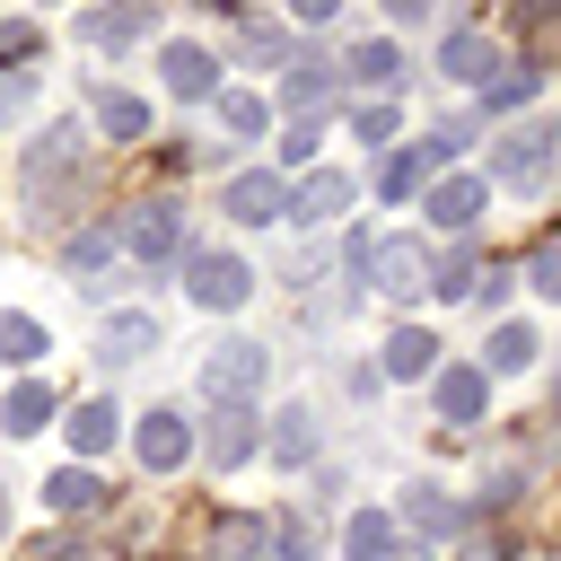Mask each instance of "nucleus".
I'll list each match as a JSON object with an SVG mask.
<instances>
[{
    "label": "nucleus",
    "instance_id": "nucleus-1",
    "mask_svg": "<svg viewBox=\"0 0 561 561\" xmlns=\"http://www.w3.org/2000/svg\"><path fill=\"white\" fill-rule=\"evenodd\" d=\"M491 175L517 184V193H543L552 184V123H526V131L491 140Z\"/></svg>",
    "mask_w": 561,
    "mask_h": 561
},
{
    "label": "nucleus",
    "instance_id": "nucleus-2",
    "mask_svg": "<svg viewBox=\"0 0 561 561\" xmlns=\"http://www.w3.org/2000/svg\"><path fill=\"white\" fill-rule=\"evenodd\" d=\"M368 280H377L386 298H412V289L430 280V245H421V237H377V245H368Z\"/></svg>",
    "mask_w": 561,
    "mask_h": 561
},
{
    "label": "nucleus",
    "instance_id": "nucleus-3",
    "mask_svg": "<svg viewBox=\"0 0 561 561\" xmlns=\"http://www.w3.org/2000/svg\"><path fill=\"white\" fill-rule=\"evenodd\" d=\"M202 386H210V403H245L263 386V342H219L202 359Z\"/></svg>",
    "mask_w": 561,
    "mask_h": 561
},
{
    "label": "nucleus",
    "instance_id": "nucleus-4",
    "mask_svg": "<svg viewBox=\"0 0 561 561\" xmlns=\"http://www.w3.org/2000/svg\"><path fill=\"white\" fill-rule=\"evenodd\" d=\"M114 237H123L140 263H158V254H175V245H184V210H175V202H140Z\"/></svg>",
    "mask_w": 561,
    "mask_h": 561
},
{
    "label": "nucleus",
    "instance_id": "nucleus-5",
    "mask_svg": "<svg viewBox=\"0 0 561 561\" xmlns=\"http://www.w3.org/2000/svg\"><path fill=\"white\" fill-rule=\"evenodd\" d=\"M184 272H193L184 289H193L202 307H245V289H254V272H245L237 254H210V245H202V254H193Z\"/></svg>",
    "mask_w": 561,
    "mask_h": 561
},
{
    "label": "nucleus",
    "instance_id": "nucleus-6",
    "mask_svg": "<svg viewBox=\"0 0 561 561\" xmlns=\"http://www.w3.org/2000/svg\"><path fill=\"white\" fill-rule=\"evenodd\" d=\"M202 447H210V465H245V456H254V412H245V403H210Z\"/></svg>",
    "mask_w": 561,
    "mask_h": 561
},
{
    "label": "nucleus",
    "instance_id": "nucleus-7",
    "mask_svg": "<svg viewBox=\"0 0 561 561\" xmlns=\"http://www.w3.org/2000/svg\"><path fill=\"white\" fill-rule=\"evenodd\" d=\"M219 202H228V219H245V228H263V219H280V210H289L280 175H237V184H228Z\"/></svg>",
    "mask_w": 561,
    "mask_h": 561
},
{
    "label": "nucleus",
    "instance_id": "nucleus-8",
    "mask_svg": "<svg viewBox=\"0 0 561 561\" xmlns=\"http://www.w3.org/2000/svg\"><path fill=\"white\" fill-rule=\"evenodd\" d=\"M140 465H149V473L184 465V412H149V421H140Z\"/></svg>",
    "mask_w": 561,
    "mask_h": 561
},
{
    "label": "nucleus",
    "instance_id": "nucleus-9",
    "mask_svg": "<svg viewBox=\"0 0 561 561\" xmlns=\"http://www.w3.org/2000/svg\"><path fill=\"white\" fill-rule=\"evenodd\" d=\"M403 526H421V535H456V526H465V508H456V500H438V482H412V491H403Z\"/></svg>",
    "mask_w": 561,
    "mask_h": 561
},
{
    "label": "nucleus",
    "instance_id": "nucleus-10",
    "mask_svg": "<svg viewBox=\"0 0 561 561\" xmlns=\"http://www.w3.org/2000/svg\"><path fill=\"white\" fill-rule=\"evenodd\" d=\"M342 202H351V175H307V184L289 193V219H307V228H316V219H333Z\"/></svg>",
    "mask_w": 561,
    "mask_h": 561
},
{
    "label": "nucleus",
    "instance_id": "nucleus-11",
    "mask_svg": "<svg viewBox=\"0 0 561 561\" xmlns=\"http://www.w3.org/2000/svg\"><path fill=\"white\" fill-rule=\"evenodd\" d=\"M149 351H158V324H149V316H114L96 359H105V368H123V359H149Z\"/></svg>",
    "mask_w": 561,
    "mask_h": 561
},
{
    "label": "nucleus",
    "instance_id": "nucleus-12",
    "mask_svg": "<svg viewBox=\"0 0 561 561\" xmlns=\"http://www.w3.org/2000/svg\"><path fill=\"white\" fill-rule=\"evenodd\" d=\"M210 79H219V61H210L202 44H175V53H167V88H175V96H210Z\"/></svg>",
    "mask_w": 561,
    "mask_h": 561
},
{
    "label": "nucleus",
    "instance_id": "nucleus-13",
    "mask_svg": "<svg viewBox=\"0 0 561 561\" xmlns=\"http://www.w3.org/2000/svg\"><path fill=\"white\" fill-rule=\"evenodd\" d=\"M96 123H105L114 140H140V131H149V105H140L131 88H96Z\"/></svg>",
    "mask_w": 561,
    "mask_h": 561
},
{
    "label": "nucleus",
    "instance_id": "nucleus-14",
    "mask_svg": "<svg viewBox=\"0 0 561 561\" xmlns=\"http://www.w3.org/2000/svg\"><path fill=\"white\" fill-rule=\"evenodd\" d=\"M44 500H53V508H61V517H88V508H96V500H105V491H96V473H88V465H61V473H53V482H44Z\"/></svg>",
    "mask_w": 561,
    "mask_h": 561
},
{
    "label": "nucleus",
    "instance_id": "nucleus-15",
    "mask_svg": "<svg viewBox=\"0 0 561 561\" xmlns=\"http://www.w3.org/2000/svg\"><path fill=\"white\" fill-rule=\"evenodd\" d=\"M473 210H482V184H473V175H456V184L430 193V219H438V228H473Z\"/></svg>",
    "mask_w": 561,
    "mask_h": 561
},
{
    "label": "nucleus",
    "instance_id": "nucleus-16",
    "mask_svg": "<svg viewBox=\"0 0 561 561\" xmlns=\"http://www.w3.org/2000/svg\"><path fill=\"white\" fill-rule=\"evenodd\" d=\"M123 237H114V219H96V228H79L70 237V272H88V280H105V254H114Z\"/></svg>",
    "mask_w": 561,
    "mask_h": 561
},
{
    "label": "nucleus",
    "instance_id": "nucleus-17",
    "mask_svg": "<svg viewBox=\"0 0 561 561\" xmlns=\"http://www.w3.org/2000/svg\"><path fill=\"white\" fill-rule=\"evenodd\" d=\"M430 359H438V342H430V333H421V324H403V333H394V342H386V377H421V368H430Z\"/></svg>",
    "mask_w": 561,
    "mask_h": 561
},
{
    "label": "nucleus",
    "instance_id": "nucleus-18",
    "mask_svg": "<svg viewBox=\"0 0 561 561\" xmlns=\"http://www.w3.org/2000/svg\"><path fill=\"white\" fill-rule=\"evenodd\" d=\"M438 412H447V421H473V412H482V368H447V377H438Z\"/></svg>",
    "mask_w": 561,
    "mask_h": 561
},
{
    "label": "nucleus",
    "instance_id": "nucleus-19",
    "mask_svg": "<svg viewBox=\"0 0 561 561\" xmlns=\"http://www.w3.org/2000/svg\"><path fill=\"white\" fill-rule=\"evenodd\" d=\"M526 359H535V324H500L491 351H482V377H491V368H526Z\"/></svg>",
    "mask_w": 561,
    "mask_h": 561
},
{
    "label": "nucleus",
    "instance_id": "nucleus-20",
    "mask_svg": "<svg viewBox=\"0 0 561 561\" xmlns=\"http://www.w3.org/2000/svg\"><path fill=\"white\" fill-rule=\"evenodd\" d=\"M272 447H280V465H307V456L324 447V430H316V412H280V438H272Z\"/></svg>",
    "mask_w": 561,
    "mask_h": 561
},
{
    "label": "nucleus",
    "instance_id": "nucleus-21",
    "mask_svg": "<svg viewBox=\"0 0 561 561\" xmlns=\"http://www.w3.org/2000/svg\"><path fill=\"white\" fill-rule=\"evenodd\" d=\"M342 552H351V561H386V552H394V526H386V517H351V526H342Z\"/></svg>",
    "mask_w": 561,
    "mask_h": 561
},
{
    "label": "nucleus",
    "instance_id": "nucleus-22",
    "mask_svg": "<svg viewBox=\"0 0 561 561\" xmlns=\"http://www.w3.org/2000/svg\"><path fill=\"white\" fill-rule=\"evenodd\" d=\"M79 35H88V44H140V35H149V9H114V18H88Z\"/></svg>",
    "mask_w": 561,
    "mask_h": 561
},
{
    "label": "nucleus",
    "instance_id": "nucleus-23",
    "mask_svg": "<svg viewBox=\"0 0 561 561\" xmlns=\"http://www.w3.org/2000/svg\"><path fill=\"white\" fill-rule=\"evenodd\" d=\"M351 79H359V88H394V79H403L394 44H359V53H351Z\"/></svg>",
    "mask_w": 561,
    "mask_h": 561
},
{
    "label": "nucleus",
    "instance_id": "nucleus-24",
    "mask_svg": "<svg viewBox=\"0 0 561 561\" xmlns=\"http://www.w3.org/2000/svg\"><path fill=\"white\" fill-rule=\"evenodd\" d=\"M0 359H18V368L44 359V324L35 316H0Z\"/></svg>",
    "mask_w": 561,
    "mask_h": 561
},
{
    "label": "nucleus",
    "instance_id": "nucleus-25",
    "mask_svg": "<svg viewBox=\"0 0 561 561\" xmlns=\"http://www.w3.org/2000/svg\"><path fill=\"white\" fill-rule=\"evenodd\" d=\"M430 167H438V149H394V158H386V193H421Z\"/></svg>",
    "mask_w": 561,
    "mask_h": 561
},
{
    "label": "nucleus",
    "instance_id": "nucleus-26",
    "mask_svg": "<svg viewBox=\"0 0 561 561\" xmlns=\"http://www.w3.org/2000/svg\"><path fill=\"white\" fill-rule=\"evenodd\" d=\"M324 70H333L324 53H298V70H289V88H280V96H289V105H316V96H324Z\"/></svg>",
    "mask_w": 561,
    "mask_h": 561
},
{
    "label": "nucleus",
    "instance_id": "nucleus-27",
    "mask_svg": "<svg viewBox=\"0 0 561 561\" xmlns=\"http://www.w3.org/2000/svg\"><path fill=\"white\" fill-rule=\"evenodd\" d=\"M482 61H491L482 35H447V70H456V79H482Z\"/></svg>",
    "mask_w": 561,
    "mask_h": 561
},
{
    "label": "nucleus",
    "instance_id": "nucleus-28",
    "mask_svg": "<svg viewBox=\"0 0 561 561\" xmlns=\"http://www.w3.org/2000/svg\"><path fill=\"white\" fill-rule=\"evenodd\" d=\"M526 280H535L543 298L561 289V245H552V237H535V254H526Z\"/></svg>",
    "mask_w": 561,
    "mask_h": 561
},
{
    "label": "nucleus",
    "instance_id": "nucleus-29",
    "mask_svg": "<svg viewBox=\"0 0 561 561\" xmlns=\"http://www.w3.org/2000/svg\"><path fill=\"white\" fill-rule=\"evenodd\" d=\"M44 412H53L44 386H18V394H9V430H44Z\"/></svg>",
    "mask_w": 561,
    "mask_h": 561
},
{
    "label": "nucleus",
    "instance_id": "nucleus-30",
    "mask_svg": "<svg viewBox=\"0 0 561 561\" xmlns=\"http://www.w3.org/2000/svg\"><path fill=\"white\" fill-rule=\"evenodd\" d=\"M70 438H79V447L96 456V447L114 438V412H105V403H88V412H70Z\"/></svg>",
    "mask_w": 561,
    "mask_h": 561
},
{
    "label": "nucleus",
    "instance_id": "nucleus-31",
    "mask_svg": "<svg viewBox=\"0 0 561 561\" xmlns=\"http://www.w3.org/2000/svg\"><path fill=\"white\" fill-rule=\"evenodd\" d=\"M535 79H543V70H517V79L482 88V105H491V114H508V105H526V96H535Z\"/></svg>",
    "mask_w": 561,
    "mask_h": 561
},
{
    "label": "nucleus",
    "instance_id": "nucleus-32",
    "mask_svg": "<svg viewBox=\"0 0 561 561\" xmlns=\"http://www.w3.org/2000/svg\"><path fill=\"white\" fill-rule=\"evenodd\" d=\"M219 123H228V131H263V105H254V96H219Z\"/></svg>",
    "mask_w": 561,
    "mask_h": 561
},
{
    "label": "nucleus",
    "instance_id": "nucleus-33",
    "mask_svg": "<svg viewBox=\"0 0 561 561\" xmlns=\"http://www.w3.org/2000/svg\"><path fill=\"white\" fill-rule=\"evenodd\" d=\"M316 140H324V131H316V123H289V131H280V158H307V149H316Z\"/></svg>",
    "mask_w": 561,
    "mask_h": 561
},
{
    "label": "nucleus",
    "instance_id": "nucleus-34",
    "mask_svg": "<svg viewBox=\"0 0 561 561\" xmlns=\"http://www.w3.org/2000/svg\"><path fill=\"white\" fill-rule=\"evenodd\" d=\"M0 53H35V26L26 18H0Z\"/></svg>",
    "mask_w": 561,
    "mask_h": 561
},
{
    "label": "nucleus",
    "instance_id": "nucleus-35",
    "mask_svg": "<svg viewBox=\"0 0 561 561\" xmlns=\"http://www.w3.org/2000/svg\"><path fill=\"white\" fill-rule=\"evenodd\" d=\"M18 96H26V79H9V88H0V114H9V105H18Z\"/></svg>",
    "mask_w": 561,
    "mask_h": 561
},
{
    "label": "nucleus",
    "instance_id": "nucleus-36",
    "mask_svg": "<svg viewBox=\"0 0 561 561\" xmlns=\"http://www.w3.org/2000/svg\"><path fill=\"white\" fill-rule=\"evenodd\" d=\"M0 517H9V500H0Z\"/></svg>",
    "mask_w": 561,
    "mask_h": 561
}]
</instances>
